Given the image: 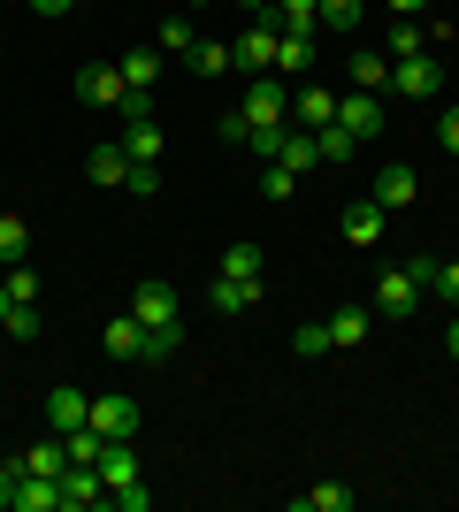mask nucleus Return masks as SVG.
Listing matches in <instances>:
<instances>
[{
	"instance_id": "473e14b6",
	"label": "nucleus",
	"mask_w": 459,
	"mask_h": 512,
	"mask_svg": "<svg viewBox=\"0 0 459 512\" xmlns=\"http://www.w3.org/2000/svg\"><path fill=\"white\" fill-rule=\"evenodd\" d=\"M291 192H299V176H291L284 161H268V169H261V199H276V207H284Z\"/></svg>"
},
{
	"instance_id": "c9c22d12",
	"label": "nucleus",
	"mask_w": 459,
	"mask_h": 512,
	"mask_svg": "<svg viewBox=\"0 0 459 512\" xmlns=\"http://www.w3.org/2000/svg\"><path fill=\"white\" fill-rule=\"evenodd\" d=\"M0 329H8L16 344H31V337H39V306H8V321H0Z\"/></svg>"
},
{
	"instance_id": "20e7f679",
	"label": "nucleus",
	"mask_w": 459,
	"mask_h": 512,
	"mask_svg": "<svg viewBox=\"0 0 459 512\" xmlns=\"http://www.w3.org/2000/svg\"><path fill=\"white\" fill-rule=\"evenodd\" d=\"M123 92H131V77H123L115 62H85L77 69V100L85 107H123Z\"/></svg>"
},
{
	"instance_id": "ddd939ff",
	"label": "nucleus",
	"mask_w": 459,
	"mask_h": 512,
	"mask_svg": "<svg viewBox=\"0 0 459 512\" xmlns=\"http://www.w3.org/2000/svg\"><path fill=\"white\" fill-rule=\"evenodd\" d=\"M414 192H421V176L414 169H398V161H391V169H383V176H375V207H383V214H398V207H414Z\"/></svg>"
},
{
	"instance_id": "e433bc0d",
	"label": "nucleus",
	"mask_w": 459,
	"mask_h": 512,
	"mask_svg": "<svg viewBox=\"0 0 459 512\" xmlns=\"http://www.w3.org/2000/svg\"><path fill=\"white\" fill-rule=\"evenodd\" d=\"M31 299H39V276L16 260V268H8V306H31Z\"/></svg>"
},
{
	"instance_id": "f3484780",
	"label": "nucleus",
	"mask_w": 459,
	"mask_h": 512,
	"mask_svg": "<svg viewBox=\"0 0 459 512\" xmlns=\"http://www.w3.org/2000/svg\"><path fill=\"white\" fill-rule=\"evenodd\" d=\"M345 237L352 245H383V207H375V199H352L345 207Z\"/></svg>"
},
{
	"instance_id": "6ab92c4d",
	"label": "nucleus",
	"mask_w": 459,
	"mask_h": 512,
	"mask_svg": "<svg viewBox=\"0 0 459 512\" xmlns=\"http://www.w3.org/2000/svg\"><path fill=\"white\" fill-rule=\"evenodd\" d=\"M123 153H131V161H161V123H153V115L123 123Z\"/></svg>"
},
{
	"instance_id": "ea45409f",
	"label": "nucleus",
	"mask_w": 459,
	"mask_h": 512,
	"mask_svg": "<svg viewBox=\"0 0 459 512\" xmlns=\"http://www.w3.org/2000/svg\"><path fill=\"white\" fill-rule=\"evenodd\" d=\"M437 146L459 153V107H444V115H437Z\"/></svg>"
},
{
	"instance_id": "2f4dec72",
	"label": "nucleus",
	"mask_w": 459,
	"mask_h": 512,
	"mask_svg": "<svg viewBox=\"0 0 459 512\" xmlns=\"http://www.w3.org/2000/svg\"><path fill=\"white\" fill-rule=\"evenodd\" d=\"M284 138H291L284 123H253V138H245V146L261 153V161H284Z\"/></svg>"
},
{
	"instance_id": "f704fd0d",
	"label": "nucleus",
	"mask_w": 459,
	"mask_h": 512,
	"mask_svg": "<svg viewBox=\"0 0 459 512\" xmlns=\"http://www.w3.org/2000/svg\"><path fill=\"white\" fill-rule=\"evenodd\" d=\"M429 291H437L444 306H459V260H437V268H429Z\"/></svg>"
},
{
	"instance_id": "412c9836",
	"label": "nucleus",
	"mask_w": 459,
	"mask_h": 512,
	"mask_svg": "<svg viewBox=\"0 0 459 512\" xmlns=\"http://www.w3.org/2000/svg\"><path fill=\"white\" fill-rule=\"evenodd\" d=\"M161 62H169L161 46H138V54H123V62H115V69H123V77H131L138 92H153V77H161Z\"/></svg>"
},
{
	"instance_id": "dca6fc26",
	"label": "nucleus",
	"mask_w": 459,
	"mask_h": 512,
	"mask_svg": "<svg viewBox=\"0 0 459 512\" xmlns=\"http://www.w3.org/2000/svg\"><path fill=\"white\" fill-rule=\"evenodd\" d=\"M291 115H299V130H322V123H337V92H322V85H299Z\"/></svg>"
},
{
	"instance_id": "9b49d317",
	"label": "nucleus",
	"mask_w": 459,
	"mask_h": 512,
	"mask_svg": "<svg viewBox=\"0 0 459 512\" xmlns=\"http://www.w3.org/2000/svg\"><path fill=\"white\" fill-rule=\"evenodd\" d=\"M8 512H62V482H54V474H16Z\"/></svg>"
},
{
	"instance_id": "37998d69",
	"label": "nucleus",
	"mask_w": 459,
	"mask_h": 512,
	"mask_svg": "<svg viewBox=\"0 0 459 512\" xmlns=\"http://www.w3.org/2000/svg\"><path fill=\"white\" fill-rule=\"evenodd\" d=\"M444 352H452V360H459V321H452V329H444Z\"/></svg>"
},
{
	"instance_id": "aec40b11",
	"label": "nucleus",
	"mask_w": 459,
	"mask_h": 512,
	"mask_svg": "<svg viewBox=\"0 0 459 512\" xmlns=\"http://www.w3.org/2000/svg\"><path fill=\"white\" fill-rule=\"evenodd\" d=\"M85 169H92V184H131V153L123 146H92Z\"/></svg>"
},
{
	"instance_id": "6e6552de",
	"label": "nucleus",
	"mask_w": 459,
	"mask_h": 512,
	"mask_svg": "<svg viewBox=\"0 0 459 512\" xmlns=\"http://www.w3.org/2000/svg\"><path fill=\"white\" fill-rule=\"evenodd\" d=\"M92 505H108L100 467H62V512H92Z\"/></svg>"
},
{
	"instance_id": "4be33fe9",
	"label": "nucleus",
	"mask_w": 459,
	"mask_h": 512,
	"mask_svg": "<svg viewBox=\"0 0 459 512\" xmlns=\"http://www.w3.org/2000/svg\"><path fill=\"white\" fill-rule=\"evenodd\" d=\"M23 253H31V222H23V214H0V268H16Z\"/></svg>"
},
{
	"instance_id": "bb28decb",
	"label": "nucleus",
	"mask_w": 459,
	"mask_h": 512,
	"mask_svg": "<svg viewBox=\"0 0 459 512\" xmlns=\"http://www.w3.org/2000/svg\"><path fill=\"white\" fill-rule=\"evenodd\" d=\"M276 23L284 31H322V0H276Z\"/></svg>"
},
{
	"instance_id": "b1692460",
	"label": "nucleus",
	"mask_w": 459,
	"mask_h": 512,
	"mask_svg": "<svg viewBox=\"0 0 459 512\" xmlns=\"http://www.w3.org/2000/svg\"><path fill=\"white\" fill-rule=\"evenodd\" d=\"M222 276H245V283H268V260H261V245H230V253H222Z\"/></svg>"
},
{
	"instance_id": "393cba45",
	"label": "nucleus",
	"mask_w": 459,
	"mask_h": 512,
	"mask_svg": "<svg viewBox=\"0 0 459 512\" xmlns=\"http://www.w3.org/2000/svg\"><path fill=\"white\" fill-rule=\"evenodd\" d=\"M184 69H192V77H222V69H230V46H222V39H199L192 54H184Z\"/></svg>"
},
{
	"instance_id": "79ce46f5",
	"label": "nucleus",
	"mask_w": 459,
	"mask_h": 512,
	"mask_svg": "<svg viewBox=\"0 0 459 512\" xmlns=\"http://www.w3.org/2000/svg\"><path fill=\"white\" fill-rule=\"evenodd\" d=\"M391 8H398V16H406V23H414V16H421V8H429V0H391Z\"/></svg>"
},
{
	"instance_id": "a19ab883",
	"label": "nucleus",
	"mask_w": 459,
	"mask_h": 512,
	"mask_svg": "<svg viewBox=\"0 0 459 512\" xmlns=\"http://www.w3.org/2000/svg\"><path fill=\"white\" fill-rule=\"evenodd\" d=\"M31 8H39V16H69V8H77V0H31Z\"/></svg>"
},
{
	"instance_id": "a878e982",
	"label": "nucleus",
	"mask_w": 459,
	"mask_h": 512,
	"mask_svg": "<svg viewBox=\"0 0 459 512\" xmlns=\"http://www.w3.org/2000/svg\"><path fill=\"white\" fill-rule=\"evenodd\" d=\"M291 352H299V360H322V352H337V344H329V321H299V329H291Z\"/></svg>"
},
{
	"instance_id": "0eeeda50",
	"label": "nucleus",
	"mask_w": 459,
	"mask_h": 512,
	"mask_svg": "<svg viewBox=\"0 0 459 512\" xmlns=\"http://www.w3.org/2000/svg\"><path fill=\"white\" fill-rule=\"evenodd\" d=\"M85 428H100V436H138V406L123 398V390H108V398H92Z\"/></svg>"
},
{
	"instance_id": "7ed1b4c3",
	"label": "nucleus",
	"mask_w": 459,
	"mask_h": 512,
	"mask_svg": "<svg viewBox=\"0 0 459 512\" xmlns=\"http://www.w3.org/2000/svg\"><path fill=\"white\" fill-rule=\"evenodd\" d=\"M245 138H253V123H284L291 115V92H284V77H276V69H268V77H253V85H245Z\"/></svg>"
},
{
	"instance_id": "2eb2a0df",
	"label": "nucleus",
	"mask_w": 459,
	"mask_h": 512,
	"mask_svg": "<svg viewBox=\"0 0 459 512\" xmlns=\"http://www.w3.org/2000/svg\"><path fill=\"white\" fill-rule=\"evenodd\" d=\"M138 352H146V321L123 306V314L108 321V360H138Z\"/></svg>"
},
{
	"instance_id": "a18cd8bd",
	"label": "nucleus",
	"mask_w": 459,
	"mask_h": 512,
	"mask_svg": "<svg viewBox=\"0 0 459 512\" xmlns=\"http://www.w3.org/2000/svg\"><path fill=\"white\" fill-rule=\"evenodd\" d=\"M0 321H8V283H0Z\"/></svg>"
},
{
	"instance_id": "c03bdc74",
	"label": "nucleus",
	"mask_w": 459,
	"mask_h": 512,
	"mask_svg": "<svg viewBox=\"0 0 459 512\" xmlns=\"http://www.w3.org/2000/svg\"><path fill=\"white\" fill-rule=\"evenodd\" d=\"M245 8H253V16H261V8H276V0H245Z\"/></svg>"
},
{
	"instance_id": "f03ea898",
	"label": "nucleus",
	"mask_w": 459,
	"mask_h": 512,
	"mask_svg": "<svg viewBox=\"0 0 459 512\" xmlns=\"http://www.w3.org/2000/svg\"><path fill=\"white\" fill-rule=\"evenodd\" d=\"M429 268H437V260H414V268H383V276H375V314H414L421 291H429Z\"/></svg>"
},
{
	"instance_id": "5701e85b",
	"label": "nucleus",
	"mask_w": 459,
	"mask_h": 512,
	"mask_svg": "<svg viewBox=\"0 0 459 512\" xmlns=\"http://www.w3.org/2000/svg\"><path fill=\"white\" fill-rule=\"evenodd\" d=\"M391 85V54H352V92H383Z\"/></svg>"
},
{
	"instance_id": "f257e3e1",
	"label": "nucleus",
	"mask_w": 459,
	"mask_h": 512,
	"mask_svg": "<svg viewBox=\"0 0 459 512\" xmlns=\"http://www.w3.org/2000/svg\"><path fill=\"white\" fill-rule=\"evenodd\" d=\"M276 39H284V23H276V8H261V16L238 31V46H230V69H238V77H268V69H276Z\"/></svg>"
},
{
	"instance_id": "4c0bfd02",
	"label": "nucleus",
	"mask_w": 459,
	"mask_h": 512,
	"mask_svg": "<svg viewBox=\"0 0 459 512\" xmlns=\"http://www.w3.org/2000/svg\"><path fill=\"white\" fill-rule=\"evenodd\" d=\"M123 192L153 199V192H161V169H153V161H131V184H123Z\"/></svg>"
},
{
	"instance_id": "58836bf2",
	"label": "nucleus",
	"mask_w": 459,
	"mask_h": 512,
	"mask_svg": "<svg viewBox=\"0 0 459 512\" xmlns=\"http://www.w3.org/2000/svg\"><path fill=\"white\" fill-rule=\"evenodd\" d=\"M108 497H115L123 512H146V505H153V490H146V482H123V490H108Z\"/></svg>"
},
{
	"instance_id": "7c9ffc66",
	"label": "nucleus",
	"mask_w": 459,
	"mask_h": 512,
	"mask_svg": "<svg viewBox=\"0 0 459 512\" xmlns=\"http://www.w3.org/2000/svg\"><path fill=\"white\" fill-rule=\"evenodd\" d=\"M360 8H368V0H322V31L352 39V23H360Z\"/></svg>"
},
{
	"instance_id": "c85d7f7f",
	"label": "nucleus",
	"mask_w": 459,
	"mask_h": 512,
	"mask_svg": "<svg viewBox=\"0 0 459 512\" xmlns=\"http://www.w3.org/2000/svg\"><path fill=\"white\" fill-rule=\"evenodd\" d=\"M352 146H360V138H352L345 123H322V130H314V153H322V161H352Z\"/></svg>"
},
{
	"instance_id": "9d476101",
	"label": "nucleus",
	"mask_w": 459,
	"mask_h": 512,
	"mask_svg": "<svg viewBox=\"0 0 459 512\" xmlns=\"http://www.w3.org/2000/svg\"><path fill=\"white\" fill-rule=\"evenodd\" d=\"M261 291H268V283H245V276H222V268H215L207 306H215V314H245V306H261Z\"/></svg>"
},
{
	"instance_id": "a211bd4d",
	"label": "nucleus",
	"mask_w": 459,
	"mask_h": 512,
	"mask_svg": "<svg viewBox=\"0 0 459 512\" xmlns=\"http://www.w3.org/2000/svg\"><path fill=\"white\" fill-rule=\"evenodd\" d=\"M314 39H322V31H284V39H276V69H291V77L314 69Z\"/></svg>"
},
{
	"instance_id": "423d86ee",
	"label": "nucleus",
	"mask_w": 459,
	"mask_h": 512,
	"mask_svg": "<svg viewBox=\"0 0 459 512\" xmlns=\"http://www.w3.org/2000/svg\"><path fill=\"white\" fill-rule=\"evenodd\" d=\"M85 413H92V398H85L77 383H54V390H46V428H54V436L85 428Z\"/></svg>"
},
{
	"instance_id": "f8f14e48",
	"label": "nucleus",
	"mask_w": 459,
	"mask_h": 512,
	"mask_svg": "<svg viewBox=\"0 0 459 512\" xmlns=\"http://www.w3.org/2000/svg\"><path fill=\"white\" fill-rule=\"evenodd\" d=\"M131 314L146 321V329H176V291H169V283H138V291H131Z\"/></svg>"
},
{
	"instance_id": "4468645a",
	"label": "nucleus",
	"mask_w": 459,
	"mask_h": 512,
	"mask_svg": "<svg viewBox=\"0 0 459 512\" xmlns=\"http://www.w3.org/2000/svg\"><path fill=\"white\" fill-rule=\"evenodd\" d=\"M368 329H375L368 306H337V314H329V344H345V352H360V344H368Z\"/></svg>"
},
{
	"instance_id": "49530a36",
	"label": "nucleus",
	"mask_w": 459,
	"mask_h": 512,
	"mask_svg": "<svg viewBox=\"0 0 459 512\" xmlns=\"http://www.w3.org/2000/svg\"><path fill=\"white\" fill-rule=\"evenodd\" d=\"M184 8H215V0H184Z\"/></svg>"
},
{
	"instance_id": "c756f323",
	"label": "nucleus",
	"mask_w": 459,
	"mask_h": 512,
	"mask_svg": "<svg viewBox=\"0 0 459 512\" xmlns=\"http://www.w3.org/2000/svg\"><path fill=\"white\" fill-rule=\"evenodd\" d=\"M299 505H306V512H345L352 490H345V482H314V490H299Z\"/></svg>"
},
{
	"instance_id": "72a5a7b5",
	"label": "nucleus",
	"mask_w": 459,
	"mask_h": 512,
	"mask_svg": "<svg viewBox=\"0 0 459 512\" xmlns=\"http://www.w3.org/2000/svg\"><path fill=\"white\" fill-rule=\"evenodd\" d=\"M176 344H184V329H146V352H138V360H146V367H161V360L176 352Z\"/></svg>"
},
{
	"instance_id": "39448f33",
	"label": "nucleus",
	"mask_w": 459,
	"mask_h": 512,
	"mask_svg": "<svg viewBox=\"0 0 459 512\" xmlns=\"http://www.w3.org/2000/svg\"><path fill=\"white\" fill-rule=\"evenodd\" d=\"M391 85L406 92V100H437V85H444V69L429 62V54H391Z\"/></svg>"
},
{
	"instance_id": "1a4fd4ad",
	"label": "nucleus",
	"mask_w": 459,
	"mask_h": 512,
	"mask_svg": "<svg viewBox=\"0 0 459 512\" xmlns=\"http://www.w3.org/2000/svg\"><path fill=\"white\" fill-rule=\"evenodd\" d=\"M337 123H345L352 138L368 146L375 130H383V100H375V92H345V100H337Z\"/></svg>"
},
{
	"instance_id": "cd10ccee",
	"label": "nucleus",
	"mask_w": 459,
	"mask_h": 512,
	"mask_svg": "<svg viewBox=\"0 0 459 512\" xmlns=\"http://www.w3.org/2000/svg\"><path fill=\"white\" fill-rule=\"evenodd\" d=\"M192 46H199L192 16H169V23H161V54H169V62H184V54H192Z\"/></svg>"
}]
</instances>
